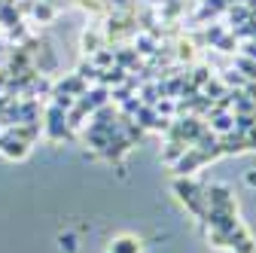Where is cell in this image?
Masks as SVG:
<instances>
[{"label": "cell", "mask_w": 256, "mask_h": 253, "mask_svg": "<svg viewBox=\"0 0 256 253\" xmlns=\"http://www.w3.org/2000/svg\"><path fill=\"white\" fill-rule=\"evenodd\" d=\"M186 152V146L180 144V140H174V144H168V150H165V162H177L180 156Z\"/></svg>", "instance_id": "cell-8"}, {"label": "cell", "mask_w": 256, "mask_h": 253, "mask_svg": "<svg viewBox=\"0 0 256 253\" xmlns=\"http://www.w3.org/2000/svg\"><path fill=\"white\" fill-rule=\"evenodd\" d=\"M58 244H61L64 253H76V235H61Z\"/></svg>", "instance_id": "cell-9"}, {"label": "cell", "mask_w": 256, "mask_h": 253, "mask_svg": "<svg viewBox=\"0 0 256 253\" xmlns=\"http://www.w3.org/2000/svg\"><path fill=\"white\" fill-rule=\"evenodd\" d=\"M0 152H4L6 159H24V156H28V144L18 140L16 134H4V138H0Z\"/></svg>", "instance_id": "cell-3"}, {"label": "cell", "mask_w": 256, "mask_h": 253, "mask_svg": "<svg viewBox=\"0 0 256 253\" xmlns=\"http://www.w3.org/2000/svg\"><path fill=\"white\" fill-rule=\"evenodd\" d=\"M247 186H256V171H247Z\"/></svg>", "instance_id": "cell-17"}, {"label": "cell", "mask_w": 256, "mask_h": 253, "mask_svg": "<svg viewBox=\"0 0 256 253\" xmlns=\"http://www.w3.org/2000/svg\"><path fill=\"white\" fill-rule=\"evenodd\" d=\"M232 122H235L232 116H216V119H214V128H216V132H232Z\"/></svg>", "instance_id": "cell-10"}, {"label": "cell", "mask_w": 256, "mask_h": 253, "mask_svg": "<svg viewBox=\"0 0 256 253\" xmlns=\"http://www.w3.org/2000/svg\"><path fill=\"white\" fill-rule=\"evenodd\" d=\"M226 82H229V86H241V88L247 86V80L238 76V70H229V74H226Z\"/></svg>", "instance_id": "cell-11"}, {"label": "cell", "mask_w": 256, "mask_h": 253, "mask_svg": "<svg viewBox=\"0 0 256 253\" xmlns=\"http://www.w3.org/2000/svg\"><path fill=\"white\" fill-rule=\"evenodd\" d=\"M244 92H247V98H250V101H256V82H247Z\"/></svg>", "instance_id": "cell-15"}, {"label": "cell", "mask_w": 256, "mask_h": 253, "mask_svg": "<svg viewBox=\"0 0 256 253\" xmlns=\"http://www.w3.org/2000/svg\"><path fill=\"white\" fill-rule=\"evenodd\" d=\"M180 58H192V43H180Z\"/></svg>", "instance_id": "cell-14"}, {"label": "cell", "mask_w": 256, "mask_h": 253, "mask_svg": "<svg viewBox=\"0 0 256 253\" xmlns=\"http://www.w3.org/2000/svg\"><path fill=\"white\" fill-rule=\"evenodd\" d=\"M104 49V37L98 34V30H86V34H82V52H101Z\"/></svg>", "instance_id": "cell-5"}, {"label": "cell", "mask_w": 256, "mask_h": 253, "mask_svg": "<svg viewBox=\"0 0 256 253\" xmlns=\"http://www.w3.org/2000/svg\"><path fill=\"white\" fill-rule=\"evenodd\" d=\"M244 140H247V150H256V125H250L244 132Z\"/></svg>", "instance_id": "cell-12"}, {"label": "cell", "mask_w": 256, "mask_h": 253, "mask_svg": "<svg viewBox=\"0 0 256 253\" xmlns=\"http://www.w3.org/2000/svg\"><path fill=\"white\" fill-rule=\"evenodd\" d=\"M110 253H140V241L132 235H122L110 244Z\"/></svg>", "instance_id": "cell-4"}, {"label": "cell", "mask_w": 256, "mask_h": 253, "mask_svg": "<svg viewBox=\"0 0 256 253\" xmlns=\"http://www.w3.org/2000/svg\"><path fill=\"white\" fill-rule=\"evenodd\" d=\"M174 192H177V198H180L192 214H198V216H202V214H208V210H204V204H208V202H204V196H202V189L192 183V180H183V177H180V180L174 183Z\"/></svg>", "instance_id": "cell-1"}, {"label": "cell", "mask_w": 256, "mask_h": 253, "mask_svg": "<svg viewBox=\"0 0 256 253\" xmlns=\"http://www.w3.org/2000/svg\"><path fill=\"white\" fill-rule=\"evenodd\" d=\"M204 202L214 208V210H235V198H232V189L226 183H216L204 192Z\"/></svg>", "instance_id": "cell-2"}, {"label": "cell", "mask_w": 256, "mask_h": 253, "mask_svg": "<svg viewBox=\"0 0 256 253\" xmlns=\"http://www.w3.org/2000/svg\"><path fill=\"white\" fill-rule=\"evenodd\" d=\"M244 55H247V58H253V61H256V43H250V46H247V49H244Z\"/></svg>", "instance_id": "cell-16"}, {"label": "cell", "mask_w": 256, "mask_h": 253, "mask_svg": "<svg viewBox=\"0 0 256 253\" xmlns=\"http://www.w3.org/2000/svg\"><path fill=\"white\" fill-rule=\"evenodd\" d=\"M34 16H37V22H52L55 18V10L46 4V0H40V4L34 6Z\"/></svg>", "instance_id": "cell-7"}, {"label": "cell", "mask_w": 256, "mask_h": 253, "mask_svg": "<svg viewBox=\"0 0 256 253\" xmlns=\"http://www.w3.org/2000/svg\"><path fill=\"white\" fill-rule=\"evenodd\" d=\"M235 64H238V74H244V80H247V82H256V61H253V58L241 55Z\"/></svg>", "instance_id": "cell-6"}, {"label": "cell", "mask_w": 256, "mask_h": 253, "mask_svg": "<svg viewBox=\"0 0 256 253\" xmlns=\"http://www.w3.org/2000/svg\"><path fill=\"white\" fill-rule=\"evenodd\" d=\"M138 46H140V52H152V40H150V37H140Z\"/></svg>", "instance_id": "cell-13"}]
</instances>
